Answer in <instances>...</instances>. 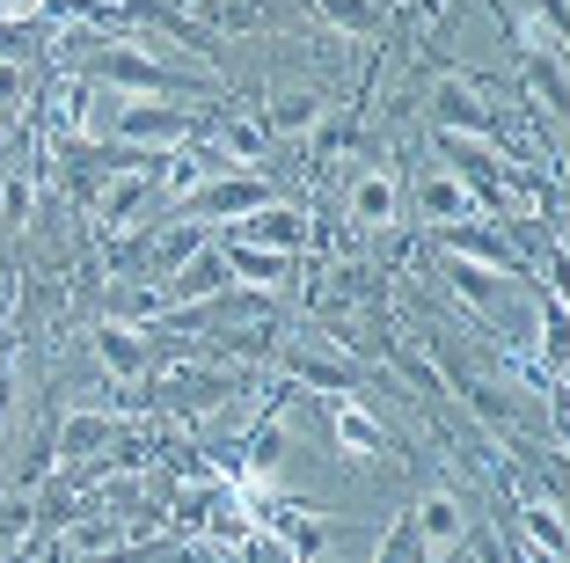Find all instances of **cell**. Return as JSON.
<instances>
[{
	"label": "cell",
	"instance_id": "6da1fadb",
	"mask_svg": "<svg viewBox=\"0 0 570 563\" xmlns=\"http://www.w3.org/2000/svg\"><path fill=\"white\" fill-rule=\"evenodd\" d=\"M424 527H432V541H453V505H424Z\"/></svg>",
	"mask_w": 570,
	"mask_h": 563
}]
</instances>
